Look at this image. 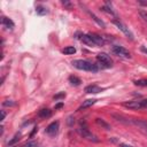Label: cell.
Segmentation results:
<instances>
[{"mask_svg":"<svg viewBox=\"0 0 147 147\" xmlns=\"http://www.w3.org/2000/svg\"><path fill=\"white\" fill-rule=\"evenodd\" d=\"M72 65L79 70H85V71H92V72H96L98 71V65L91 63L90 61L86 60H74Z\"/></svg>","mask_w":147,"mask_h":147,"instance_id":"cell-1","label":"cell"},{"mask_svg":"<svg viewBox=\"0 0 147 147\" xmlns=\"http://www.w3.org/2000/svg\"><path fill=\"white\" fill-rule=\"evenodd\" d=\"M96 60H98L99 64H102L103 68H110V67H113V60L106 53H99L96 55Z\"/></svg>","mask_w":147,"mask_h":147,"instance_id":"cell-2","label":"cell"},{"mask_svg":"<svg viewBox=\"0 0 147 147\" xmlns=\"http://www.w3.org/2000/svg\"><path fill=\"white\" fill-rule=\"evenodd\" d=\"M123 106L129 108V109L136 110V109H140L142 107H147V100H133V101L124 102Z\"/></svg>","mask_w":147,"mask_h":147,"instance_id":"cell-3","label":"cell"},{"mask_svg":"<svg viewBox=\"0 0 147 147\" xmlns=\"http://www.w3.org/2000/svg\"><path fill=\"white\" fill-rule=\"evenodd\" d=\"M111 52H113L115 55H117V56H119V57H123V59H130V57H131L130 52H129L127 49H125L124 47L118 46V45H114V46L111 47Z\"/></svg>","mask_w":147,"mask_h":147,"instance_id":"cell-4","label":"cell"},{"mask_svg":"<svg viewBox=\"0 0 147 147\" xmlns=\"http://www.w3.org/2000/svg\"><path fill=\"white\" fill-rule=\"evenodd\" d=\"M113 23H114V24H115V25H116V26H117V28H118V29H119V30H121L127 38H130L131 40H133V33L130 31V29H129L124 23H122V22L118 21V20H114Z\"/></svg>","mask_w":147,"mask_h":147,"instance_id":"cell-5","label":"cell"},{"mask_svg":"<svg viewBox=\"0 0 147 147\" xmlns=\"http://www.w3.org/2000/svg\"><path fill=\"white\" fill-rule=\"evenodd\" d=\"M78 132L80 133V136H82L83 138H85V139H87V140H90V141H94V142H98V141H99L98 138H96L93 133H91L86 126H83V127L80 126V127L78 129Z\"/></svg>","mask_w":147,"mask_h":147,"instance_id":"cell-6","label":"cell"},{"mask_svg":"<svg viewBox=\"0 0 147 147\" xmlns=\"http://www.w3.org/2000/svg\"><path fill=\"white\" fill-rule=\"evenodd\" d=\"M57 131H59V122H53V123H51V124L46 127V130H45V132H46L47 134H49V136H55V134L57 133Z\"/></svg>","mask_w":147,"mask_h":147,"instance_id":"cell-7","label":"cell"},{"mask_svg":"<svg viewBox=\"0 0 147 147\" xmlns=\"http://www.w3.org/2000/svg\"><path fill=\"white\" fill-rule=\"evenodd\" d=\"M79 40L83 41V42H84L85 45H87V46H91V47L96 46V44H95L94 40L90 37V34H84V33H82V34L79 36Z\"/></svg>","mask_w":147,"mask_h":147,"instance_id":"cell-8","label":"cell"},{"mask_svg":"<svg viewBox=\"0 0 147 147\" xmlns=\"http://www.w3.org/2000/svg\"><path fill=\"white\" fill-rule=\"evenodd\" d=\"M85 10H86V13H87V14H88V15L92 17V20H93V21H94V22H95L98 25H100V26H102V28H105V26H106L105 22H103L101 18H99V17H98L95 14H93V13H92V11H90L88 9H85Z\"/></svg>","mask_w":147,"mask_h":147,"instance_id":"cell-9","label":"cell"},{"mask_svg":"<svg viewBox=\"0 0 147 147\" xmlns=\"http://www.w3.org/2000/svg\"><path fill=\"white\" fill-rule=\"evenodd\" d=\"M1 23H2V25H3V26H6L8 30H13V29H14V26H15L14 22H13L10 18H7V17H5V16H2V17H1Z\"/></svg>","mask_w":147,"mask_h":147,"instance_id":"cell-10","label":"cell"},{"mask_svg":"<svg viewBox=\"0 0 147 147\" xmlns=\"http://www.w3.org/2000/svg\"><path fill=\"white\" fill-rule=\"evenodd\" d=\"M90 34V37L94 40V42L96 44V46H102L103 44H105V40H103V38L101 37V36H99V34H96V33H88Z\"/></svg>","mask_w":147,"mask_h":147,"instance_id":"cell-11","label":"cell"},{"mask_svg":"<svg viewBox=\"0 0 147 147\" xmlns=\"http://www.w3.org/2000/svg\"><path fill=\"white\" fill-rule=\"evenodd\" d=\"M103 88H101V87H99L96 85H88V86L85 87V92L86 93H93V94H96V93L101 92Z\"/></svg>","mask_w":147,"mask_h":147,"instance_id":"cell-12","label":"cell"},{"mask_svg":"<svg viewBox=\"0 0 147 147\" xmlns=\"http://www.w3.org/2000/svg\"><path fill=\"white\" fill-rule=\"evenodd\" d=\"M95 102H96L95 99H87V100H85V101L80 105V107L78 108V110H82V109H85V108H87V107H91V106H93Z\"/></svg>","mask_w":147,"mask_h":147,"instance_id":"cell-13","label":"cell"},{"mask_svg":"<svg viewBox=\"0 0 147 147\" xmlns=\"http://www.w3.org/2000/svg\"><path fill=\"white\" fill-rule=\"evenodd\" d=\"M95 123H96L98 125H100L101 127H103L105 130H108V131H109V130L111 129V127H110V125H109L107 122H105L102 118H96V119H95Z\"/></svg>","mask_w":147,"mask_h":147,"instance_id":"cell-14","label":"cell"},{"mask_svg":"<svg viewBox=\"0 0 147 147\" xmlns=\"http://www.w3.org/2000/svg\"><path fill=\"white\" fill-rule=\"evenodd\" d=\"M51 115H52V111H51L49 109H41V110H39V113H38V116L41 117V118L49 117Z\"/></svg>","mask_w":147,"mask_h":147,"instance_id":"cell-15","label":"cell"},{"mask_svg":"<svg viewBox=\"0 0 147 147\" xmlns=\"http://www.w3.org/2000/svg\"><path fill=\"white\" fill-rule=\"evenodd\" d=\"M69 82H70V84L74 85V86H78V85H80V83H82V80H80L78 77H76V76H70V77H69Z\"/></svg>","mask_w":147,"mask_h":147,"instance_id":"cell-16","label":"cell"},{"mask_svg":"<svg viewBox=\"0 0 147 147\" xmlns=\"http://www.w3.org/2000/svg\"><path fill=\"white\" fill-rule=\"evenodd\" d=\"M36 13H37L38 15H46V14L48 13V10H47L45 7H42V6H37Z\"/></svg>","mask_w":147,"mask_h":147,"instance_id":"cell-17","label":"cell"},{"mask_svg":"<svg viewBox=\"0 0 147 147\" xmlns=\"http://www.w3.org/2000/svg\"><path fill=\"white\" fill-rule=\"evenodd\" d=\"M20 139H21V132H17V133L13 137V139H10V140L8 141V146H9V145H14V144L17 142Z\"/></svg>","mask_w":147,"mask_h":147,"instance_id":"cell-18","label":"cell"},{"mask_svg":"<svg viewBox=\"0 0 147 147\" xmlns=\"http://www.w3.org/2000/svg\"><path fill=\"white\" fill-rule=\"evenodd\" d=\"M62 52H63L64 54H74V53L76 52V48H75L74 46H68V47H65Z\"/></svg>","mask_w":147,"mask_h":147,"instance_id":"cell-19","label":"cell"},{"mask_svg":"<svg viewBox=\"0 0 147 147\" xmlns=\"http://www.w3.org/2000/svg\"><path fill=\"white\" fill-rule=\"evenodd\" d=\"M138 14H139L140 17L147 23V10H145V9H139V10H138Z\"/></svg>","mask_w":147,"mask_h":147,"instance_id":"cell-20","label":"cell"},{"mask_svg":"<svg viewBox=\"0 0 147 147\" xmlns=\"http://www.w3.org/2000/svg\"><path fill=\"white\" fill-rule=\"evenodd\" d=\"M61 2H62V5H63V6H64L67 9H71V8L74 7V5H72L70 1H68V0H62Z\"/></svg>","mask_w":147,"mask_h":147,"instance_id":"cell-21","label":"cell"},{"mask_svg":"<svg viewBox=\"0 0 147 147\" xmlns=\"http://www.w3.org/2000/svg\"><path fill=\"white\" fill-rule=\"evenodd\" d=\"M101 10H102V11H106V13H108V14H110V15L116 16V13H115L111 8H109V7H102V8H101Z\"/></svg>","mask_w":147,"mask_h":147,"instance_id":"cell-22","label":"cell"},{"mask_svg":"<svg viewBox=\"0 0 147 147\" xmlns=\"http://www.w3.org/2000/svg\"><path fill=\"white\" fill-rule=\"evenodd\" d=\"M134 84L138 85V86H147V79H139V80H136Z\"/></svg>","mask_w":147,"mask_h":147,"instance_id":"cell-23","label":"cell"},{"mask_svg":"<svg viewBox=\"0 0 147 147\" xmlns=\"http://www.w3.org/2000/svg\"><path fill=\"white\" fill-rule=\"evenodd\" d=\"M22 147H37V142L31 140V141H28V142L23 144V145H22Z\"/></svg>","mask_w":147,"mask_h":147,"instance_id":"cell-24","label":"cell"},{"mask_svg":"<svg viewBox=\"0 0 147 147\" xmlns=\"http://www.w3.org/2000/svg\"><path fill=\"white\" fill-rule=\"evenodd\" d=\"M64 96H65V93H64V92H61V93H59V94H55V95L53 96V99H54V100H59V99L64 98Z\"/></svg>","mask_w":147,"mask_h":147,"instance_id":"cell-25","label":"cell"},{"mask_svg":"<svg viewBox=\"0 0 147 147\" xmlns=\"http://www.w3.org/2000/svg\"><path fill=\"white\" fill-rule=\"evenodd\" d=\"M2 105H3V106H6V107H11V106H14V105H15V102H13L11 100H6V101H3V102H2Z\"/></svg>","mask_w":147,"mask_h":147,"instance_id":"cell-26","label":"cell"},{"mask_svg":"<svg viewBox=\"0 0 147 147\" xmlns=\"http://www.w3.org/2000/svg\"><path fill=\"white\" fill-rule=\"evenodd\" d=\"M63 106V103L62 102H60V103H57V105H55V109H59V108H61Z\"/></svg>","mask_w":147,"mask_h":147,"instance_id":"cell-27","label":"cell"},{"mask_svg":"<svg viewBox=\"0 0 147 147\" xmlns=\"http://www.w3.org/2000/svg\"><path fill=\"white\" fill-rule=\"evenodd\" d=\"M74 122H75V121H72V117H69V119H68V124H69V125H72Z\"/></svg>","mask_w":147,"mask_h":147,"instance_id":"cell-28","label":"cell"},{"mask_svg":"<svg viewBox=\"0 0 147 147\" xmlns=\"http://www.w3.org/2000/svg\"><path fill=\"white\" fill-rule=\"evenodd\" d=\"M1 115H2V117H1V121H3V119H5V117H6V113H5L3 110H1Z\"/></svg>","mask_w":147,"mask_h":147,"instance_id":"cell-29","label":"cell"},{"mask_svg":"<svg viewBox=\"0 0 147 147\" xmlns=\"http://www.w3.org/2000/svg\"><path fill=\"white\" fill-rule=\"evenodd\" d=\"M119 147H132V146L126 145V144H119Z\"/></svg>","mask_w":147,"mask_h":147,"instance_id":"cell-30","label":"cell"},{"mask_svg":"<svg viewBox=\"0 0 147 147\" xmlns=\"http://www.w3.org/2000/svg\"><path fill=\"white\" fill-rule=\"evenodd\" d=\"M141 51H142V52H145V53L147 54V47H145V46H142V47H141Z\"/></svg>","mask_w":147,"mask_h":147,"instance_id":"cell-31","label":"cell"},{"mask_svg":"<svg viewBox=\"0 0 147 147\" xmlns=\"http://www.w3.org/2000/svg\"><path fill=\"white\" fill-rule=\"evenodd\" d=\"M37 130H38V127H34V129H33V131H32V133H31V137H32V136L34 134V132H36Z\"/></svg>","mask_w":147,"mask_h":147,"instance_id":"cell-32","label":"cell"},{"mask_svg":"<svg viewBox=\"0 0 147 147\" xmlns=\"http://www.w3.org/2000/svg\"><path fill=\"white\" fill-rule=\"evenodd\" d=\"M146 134H147V131H146Z\"/></svg>","mask_w":147,"mask_h":147,"instance_id":"cell-33","label":"cell"}]
</instances>
